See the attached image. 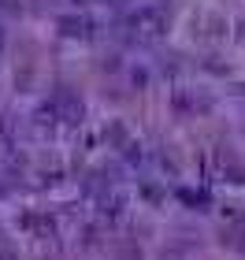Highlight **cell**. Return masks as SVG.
Returning a JSON list of instances; mask_svg holds the SVG:
<instances>
[{"mask_svg":"<svg viewBox=\"0 0 245 260\" xmlns=\"http://www.w3.org/2000/svg\"><path fill=\"white\" fill-rule=\"evenodd\" d=\"M60 30L67 38H82V34H86V22L82 19H60Z\"/></svg>","mask_w":245,"mask_h":260,"instance_id":"obj_2","label":"cell"},{"mask_svg":"<svg viewBox=\"0 0 245 260\" xmlns=\"http://www.w3.org/2000/svg\"><path fill=\"white\" fill-rule=\"evenodd\" d=\"M0 260H15V256H11V253H4V256H0Z\"/></svg>","mask_w":245,"mask_h":260,"instance_id":"obj_3","label":"cell"},{"mask_svg":"<svg viewBox=\"0 0 245 260\" xmlns=\"http://www.w3.org/2000/svg\"><path fill=\"white\" fill-rule=\"evenodd\" d=\"M241 30H245V22H241ZM241 41H245V34H241Z\"/></svg>","mask_w":245,"mask_h":260,"instance_id":"obj_4","label":"cell"},{"mask_svg":"<svg viewBox=\"0 0 245 260\" xmlns=\"http://www.w3.org/2000/svg\"><path fill=\"white\" fill-rule=\"evenodd\" d=\"M130 22H134V34H137V38H160V30H163V15H160V11H153V8H142Z\"/></svg>","mask_w":245,"mask_h":260,"instance_id":"obj_1","label":"cell"}]
</instances>
